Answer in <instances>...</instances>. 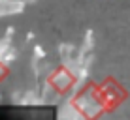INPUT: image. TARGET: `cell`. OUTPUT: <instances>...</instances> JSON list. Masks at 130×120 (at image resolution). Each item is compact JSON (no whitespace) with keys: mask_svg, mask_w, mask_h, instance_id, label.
<instances>
[]
</instances>
